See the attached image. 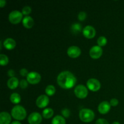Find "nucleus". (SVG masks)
Returning <instances> with one entry per match:
<instances>
[{
  "mask_svg": "<svg viewBox=\"0 0 124 124\" xmlns=\"http://www.w3.org/2000/svg\"><path fill=\"white\" fill-rule=\"evenodd\" d=\"M57 82L61 88L69 89L75 86L76 78L75 75L69 71L61 72L57 77Z\"/></svg>",
  "mask_w": 124,
  "mask_h": 124,
  "instance_id": "nucleus-1",
  "label": "nucleus"
},
{
  "mask_svg": "<svg viewBox=\"0 0 124 124\" xmlns=\"http://www.w3.org/2000/svg\"><path fill=\"white\" fill-rule=\"evenodd\" d=\"M12 116L16 120L21 121L25 119L27 116V112L25 109L21 105H16L12 108L11 111Z\"/></svg>",
  "mask_w": 124,
  "mask_h": 124,
  "instance_id": "nucleus-2",
  "label": "nucleus"
},
{
  "mask_svg": "<svg viewBox=\"0 0 124 124\" xmlns=\"http://www.w3.org/2000/svg\"><path fill=\"white\" fill-rule=\"evenodd\" d=\"M94 113L93 110L88 108H83L80 110L79 117L84 122H90L94 119Z\"/></svg>",
  "mask_w": 124,
  "mask_h": 124,
  "instance_id": "nucleus-3",
  "label": "nucleus"
},
{
  "mask_svg": "<svg viewBox=\"0 0 124 124\" xmlns=\"http://www.w3.org/2000/svg\"><path fill=\"white\" fill-rule=\"evenodd\" d=\"M74 92L76 96L79 99H84L88 95V90L85 86L83 85H78L74 90Z\"/></svg>",
  "mask_w": 124,
  "mask_h": 124,
  "instance_id": "nucleus-4",
  "label": "nucleus"
},
{
  "mask_svg": "<svg viewBox=\"0 0 124 124\" xmlns=\"http://www.w3.org/2000/svg\"><path fill=\"white\" fill-rule=\"evenodd\" d=\"M23 14L19 10H13L9 13L8 15V20L11 23L16 24L19 23L23 19Z\"/></svg>",
  "mask_w": 124,
  "mask_h": 124,
  "instance_id": "nucleus-5",
  "label": "nucleus"
},
{
  "mask_svg": "<svg viewBox=\"0 0 124 124\" xmlns=\"http://www.w3.org/2000/svg\"><path fill=\"white\" fill-rule=\"evenodd\" d=\"M41 75L36 71L29 72L27 76V81L31 84H36L41 81Z\"/></svg>",
  "mask_w": 124,
  "mask_h": 124,
  "instance_id": "nucleus-6",
  "label": "nucleus"
},
{
  "mask_svg": "<svg viewBox=\"0 0 124 124\" xmlns=\"http://www.w3.org/2000/svg\"><path fill=\"white\" fill-rule=\"evenodd\" d=\"M87 85L88 89L93 92H96L101 88L100 82L94 78L89 79L87 82Z\"/></svg>",
  "mask_w": 124,
  "mask_h": 124,
  "instance_id": "nucleus-7",
  "label": "nucleus"
},
{
  "mask_svg": "<svg viewBox=\"0 0 124 124\" xmlns=\"http://www.w3.org/2000/svg\"><path fill=\"white\" fill-rule=\"evenodd\" d=\"M103 53L102 48L99 46H94L90 50V55L93 59H98L102 56Z\"/></svg>",
  "mask_w": 124,
  "mask_h": 124,
  "instance_id": "nucleus-8",
  "label": "nucleus"
},
{
  "mask_svg": "<svg viewBox=\"0 0 124 124\" xmlns=\"http://www.w3.org/2000/svg\"><path fill=\"white\" fill-rule=\"evenodd\" d=\"M42 116L38 112L31 113L28 117L29 124H39L42 121Z\"/></svg>",
  "mask_w": 124,
  "mask_h": 124,
  "instance_id": "nucleus-9",
  "label": "nucleus"
},
{
  "mask_svg": "<svg viewBox=\"0 0 124 124\" xmlns=\"http://www.w3.org/2000/svg\"><path fill=\"white\" fill-rule=\"evenodd\" d=\"M49 103V98L47 95L42 94L37 98L36 101V105L40 108H42L47 106Z\"/></svg>",
  "mask_w": 124,
  "mask_h": 124,
  "instance_id": "nucleus-10",
  "label": "nucleus"
},
{
  "mask_svg": "<svg viewBox=\"0 0 124 124\" xmlns=\"http://www.w3.org/2000/svg\"><path fill=\"white\" fill-rule=\"evenodd\" d=\"M82 33L85 37L88 39H91L93 38L95 36L96 30L92 25H87L83 29Z\"/></svg>",
  "mask_w": 124,
  "mask_h": 124,
  "instance_id": "nucleus-11",
  "label": "nucleus"
},
{
  "mask_svg": "<svg viewBox=\"0 0 124 124\" xmlns=\"http://www.w3.org/2000/svg\"><path fill=\"white\" fill-rule=\"evenodd\" d=\"M81 50L79 47L77 46H71L67 50V54L72 58H76L81 54Z\"/></svg>",
  "mask_w": 124,
  "mask_h": 124,
  "instance_id": "nucleus-12",
  "label": "nucleus"
},
{
  "mask_svg": "<svg viewBox=\"0 0 124 124\" xmlns=\"http://www.w3.org/2000/svg\"><path fill=\"white\" fill-rule=\"evenodd\" d=\"M111 105L108 101H103L99 104L98 106V111L101 114L107 113L110 110Z\"/></svg>",
  "mask_w": 124,
  "mask_h": 124,
  "instance_id": "nucleus-13",
  "label": "nucleus"
},
{
  "mask_svg": "<svg viewBox=\"0 0 124 124\" xmlns=\"http://www.w3.org/2000/svg\"><path fill=\"white\" fill-rule=\"evenodd\" d=\"M11 116L8 112L2 111L0 113V124H10Z\"/></svg>",
  "mask_w": 124,
  "mask_h": 124,
  "instance_id": "nucleus-14",
  "label": "nucleus"
},
{
  "mask_svg": "<svg viewBox=\"0 0 124 124\" xmlns=\"http://www.w3.org/2000/svg\"><path fill=\"white\" fill-rule=\"evenodd\" d=\"M4 47L7 50H12L16 46V41L11 38H8L4 41Z\"/></svg>",
  "mask_w": 124,
  "mask_h": 124,
  "instance_id": "nucleus-15",
  "label": "nucleus"
},
{
  "mask_svg": "<svg viewBox=\"0 0 124 124\" xmlns=\"http://www.w3.org/2000/svg\"><path fill=\"white\" fill-rule=\"evenodd\" d=\"M34 24V20L30 16H25L23 19V25L27 29H30Z\"/></svg>",
  "mask_w": 124,
  "mask_h": 124,
  "instance_id": "nucleus-16",
  "label": "nucleus"
},
{
  "mask_svg": "<svg viewBox=\"0 0 124 124\" xmlns=\"http://www.w3.org/2000/svg\"><path fill=\"white\" fill-rule=\"evenodd\" d=\"M18 85H19V81L18 78L15 77L10 78L7 81V86L10 89H15Z\"/></svg>",
  "mask_w": 124,
  "mask_h": 124,
  "instance_id": "nucleus-17",
  "label": "nucleus"
},
{
  "mask_svg": "<svg viewBox=\"0 0 124 124\" xmlns=\"http://www.w3.org/2000/svg\"><path fill=\"white\" fill-rule=\"evenodd\" d=\"M65 118L61 115L54 116L52 121V124H65Z\"/></svg>",
  "mask_w": 124,
  "mask_h": 124,
  "instance_id": "nucleus-18",
  "label": "nucleus"
},
{
  "mask_svg": "<svg viewBox=\"0 0 124 124\" xmlns=\"http://www.w3.org/2000/svg\"><path fill=\"white\" fill-rule=\"evenodd\" d=\"M53 114H54V111H53V109L50 108H47L42 111V116L46 119H49L52 117Z\"/></svg>",
  "mask_w": 124,
  "mask_h": 124,
  "instance_id": "nucleus-19",
  "label": "nucleus"
},
{
  "mask_svg": "<svg viewBox=\"0 0 124 124\" xmlns=\"http://www.w3.org/2000/svg\"><path fill=\"white\" fill-rule=\"evenodd\" d=\"M10 100L13 104H18L21 101V96L17 93H13L10 95Z\"/></svg>",
  "mask_w": 124,
  "mask_h": 124,
  "instance_id": "nucleus-20",
  "label": "nucleus"
},
{
  "mask_svg": "<svg viewBox=\"0 0 124 124\" xmlns=\"http://www.w3.org/2000/svg\"><path fill=\"white\" fill-rule=\"evenodd\" d=\"M71 30L72 32L74 33H79L82 30V25H81V24L78 23H74V24L71 25Z\"/></svg>",
  "mask_w": 124,
  "mask_h": 124,
  "instance_id": "nucleus-21",
  "label": "nucleus"
},
{
  "mask_svg": "<svg viewBox=\"0 0 124 124\" xmlns=\"http://www.w3.org/2000/svg\"><path fill=\"white\" fill-rule=\"evenodd\" d=\"M55 87L52 85H48L46 88V93L48 96H52L55 93Z\"/></svg>",
  "mask_w": 124,
  "mask_h": 124,
  "instance_id": "nucleus-22",
  "label": "nucleus"
},
{
  "mask_svg": "<svg viewBox=\"0 0 124 124\" xmlns=\"http://www.w3.org/2000/svg\"><path fill=\"white\" fill-rule=\"evenodd\" d=\"M97 43H98V46H100V47L104 46L107 43V39L105 36H100V37L98 38V40H97Z\"/></svg>",
  "mask_w": 124,
  "mask_h": 124,
  "instance_id": "nucleus-23",
  "label": "nucleus"
},
{
  "mask_svg": "<svg viewBox=\"0 0 124 124\" xmlns=\"http://www.w3.org/2000/svg\"><path fill=\"white\" fill-rule=\"evenodd\" d=\"M8 63V58L6 54H0V64L1 65H6Z\"/></svg>",
  "mask_w": 124,
  "mask_h": 124,
  "instance_id": "nucleus-24",
  "label": "nucleus"
},
{
  "mask_svg": "<svg viewBox=\"0 0 124 124\" xmlns=\"http://www.w3.org/2000/svg\"><path fill=\"white\" fill-rule=\"evenodd\" d=\"M31 12V8L30 6H24L22 9V13L24 15L28 16L27 15H29Z\"/></svg>",
  "mask_w": 124,
  "mask_h": 124,
  "instance_id": "nucleus-25",
  "label": "nucleus"
},
{
  "mask_svg": "<svg viewBox=\"0 0 124 124\" xmlns=\"http://www.w3.org/2000/svg\"><path fill=\"white\" fill-rule=\"evenodd\" d=\"M61 113L63 117H69L70 116V111L69 109L67 108H64L63 110H62Z\"/></svg>",
  "mask_w": 124,
  "mask_h": 124,
  "instance_id": "nucleus-26",
  "label": "nucleus"
},
{
  "mask_svg": "<svg viewBox=\"0 0 124 124\" xmlns=\"http://www.w3.org/2000/svg\"><path fill=\"white\" fill-rule=\"evenodd\" d=\"M78 19L80 21H84L85 18H87V13L85 12H81L78 14Z\"/></svg>",
  "mask_w": 124,
  "mask_h": 124,
  "instance_id": "nucleus-27",
  "label": "nucleus"
},
{
  "mask_svg": "<svg viewBox=\"0 0 124 124\" xmlns=\"http://www.w3.org/2000/svg\"><path fill=\"white\" fill-rule=\"evenodd\" d=\"M19 85H20L21 88H26L28 86V81L25 79H22L19 82Z\"/></svg>",
  "mask_w": 124,
  "mask_h": 124,
  "instance_id": "nucleus-28",
  "label": "nucleus"
},
{
  "mask_svg": "<svg viewBox=\"0 0 124 124\" xmlns=\"http://www.w3.org/2000/svg\"><path fill=\"white\" fill-rule=\"evenodd\" d=\"M110 104L111 106L115 107L116 106V105H118L119 101L117 100V99H116V98H113V99H111V100H110Z\"/></svg>",
  "mask_w": 124,
  "mask_h": 124,
  "instance_id": "nucleus-29",
  "label": "nucleus"
},
{
  "mask_svg": "<svg viewBox=\"0 0 124 124\" xmlns=\"http://www.w3.org/2000/svg\"><path fill=\"white\" fill-rule=\"evenodd\" d=\"M95 124H109L108 121H107L106 119H102V118H100L99 119H98L96 122Z\"/></svg>",
  "mask_w": 124,
  "mask_h": 124,
  "instance_id": "nucleus-30",
  "label": "nucleus"
},
{
  "mask_svg": "<svg viewBox=\"0 0 124 124\" xmlns=\"http://www.w3.org/2000/svg\"><path fill=\"white\" fill-rule=\"evenodd\" d=\"M19 73H20L21 75L23 76H27L28 74L29 73V72H28V70H27L26 69H25V68H23V69H22L21 70H20V71H19Z\"/></svg>",
  "mask_w": 124,
  "mask_h": 124,
  "instance_id": "nucleus-31",
  "label": "nucleus"
},
{
  "mask_svg": "<svg viewBox=\"0 0 124 124\" xmlns=\"http://www.w3.org/2000/svg\"><path fill=\"white\" fill-rule=\"evenodd\" d=\"M7 74H8V76H10V77L12 78V77H15L14 75H15V71L14 70H9L8 71V72H7Z\"/></svg>",
  "mask_w": 124,
  "mask_h": 124,
  "instance_id": "nucleus-32",
  "label": "nucleus"
},
{
  "mask_svg": "<svg viewBox=\"0 0 124 124\" xmlns=\"http://www.w3.org/2000/svg\"><path fill=\"white\" fill-rule=\"evenodd\" d=\"M6 1L5 0H0V7H3L4 6H6Z\"/></svg>",
  "mask_w": 124,
  "mask_h": 124,
  "instance_id": "nucleus-33",
  "label": "nucleus"
},
{
  "mask_svg": "<svg viewBox=\"0 0 124 124\" xmlns=\"http://www.w3.org/2000/svg\"><path fill=\"white\" fill-rule=\"evenodd\" d=\"M10 124H21V122H19V121H13V122H12Z\"/></svg>",
  "mask_w": 124,
  "mask_h": 124,
  "instance_id": "nucleus-34",
  "label": "nucleus"
},
{
  "mask_svg": "<svg viewBox=\"0 0 124 124\" xmlns=\"http://www.w3.org/2000/svg\"><path fill=\"white\" fill-rule=\"evenodd\" d=\"M111 124H120L119 122H117V121H115V122H113V123Z\"/></svg>",
  "mask_w": 124,
  "mask_h": 124,
  "instance_id": "nucleus-35",
  "label": "nucleus"
}]
</instances>
